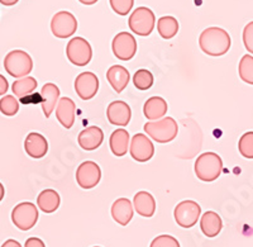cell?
Wrapping results in <instances>:
<instances>
[{"instance_id":"obj_33","label":"cell","mask_w":253,"mask_h":247,"mask_svg":"<svg viewBox=\"0 0 253 247\" xmlns=\"http://www.w3.org/2000/svg\"><path fill=\"white\" fill-rule=\"evenodd\" d=\"M150 247H180V244L172 236L161 235L153 240Z\"/></svg>"},{"instance_id":"obj_37","label":"cell","mask_w":253,"mask_h":247,"mask_svg":"<svg viewBox=\"0 0 253 247\" xmlns=\"http://www.w3.org/2000/svg\"><path fill=\"white\" fill-rule=\"evenodd\" d=\"M8 80L5 79V76L0 74V95H4L6 92H8Z\"/></svg>"},{"instance_id":"obj_20","label":"cell","mask_w":253,"mask_h":247,"mask_svg":"<svg viewBox=\"0 0 253 247\" xmlns=\"http://www.w3.org/2000/svg\"><path fill=\"white\" fill-rule=\"evenodd\" d=\"M133 207L139 216L150 218L156 212V200L148 192H139L133 199Z\"/></svg>"},{"instance_id":"obj_26","label":"cell","mask_w":253,"mask_h":247,"mask_svg":"<svg viewBox=\"0 0 253 247\" xmlns=\"http://www.w3.org/2000/svg\"><path fill=\"white\" fill-rule=\"evenodd\" d=\"M157 31L164 40H171L178 32V22L176 18L166 15L157 20Z\"/></svg>"},{"instance_id":"obj_28","label":"cell","mask_w":253,"mask_h":247,"mask_svg":"<svg viewBox=\"0 0 253 247\" xmlns=\"http://www.w3.org/2000/svg\"><path fill=\"white\" fill-rule=\"evenodd\" d=\"M239 78L245 83L253 85V56L245 55L238 65Z\"/></svg>"},{"instance_id":"obj_8","label":"cell","mask_w":253,"mask_h":247,"mask_svg":"<svg viewBox=\"0 0 253 247\" xmlns=\"http://www.w3.org/2000/svg\"><path fill=\"white\" fill-rule=\"evenodd\" d=\"M200 214H202V208L194 200H184L178 203L173 212L176 223L182 228L194 227L198 223Z\"/></svg>"},{"instance_id":"obj_12","label":"cell","mask_w":253,"mask_h":247,"mask_svg":"<svg viewBox=\"0 0 253 247\" xmlns=\"http://www.w3.org/2000/svg\"><path fill=\"white\" fill-rule=\"evenodd\" d=\"M129 152L137 162H147L155 155V146L146 135L137 133L133 136L132 141H130Z\"/></svg>"},{"instance_id":"obj_16","label":"cell","mask_w":253,"mask_h":247,"mask_svg":"<svg viewBox=\"0 0 253 247\" xmlns=\"http://www.w3.org/2000/svg\"><path fill=\"white\" fill-rule=\"evenodd\" d=\"M78 141L81 148H84L85 151H94L103 144L104 133L96 126L87 127L84 131H81Z\"/></svg>"},{"instance_id":"obj_31","label":"cell","mask_w":253,"mask_h":247,"mask_svg":"<svg viewBox=\"0 0 253 247\" xmlns=\"http://www.w3.org/2000/svg\"><path fill=\"white\" fill-rule=\"evenodd\" d=\"M241 155L246 158H253V132H247L242 136L238 142Z\"/></svg>"},{"instance_id":"obj_18","label":"cell","mask_w":253,"mask_h":247,"mask_svg":"<svg viewBox=\"0 0 253 247\" xmlns=\"http://www.w3.org/2000/svg\"><path fill=\"white\" fill-rule=\"evenodd\" d=\"M112 217L121 226H126L133 218V204L129 199L119 198L112 205Z\"/></svg>"},{"instance_id":"obj_10","label":"cell","mask_w":253,"mask_h":247,"mask_svg":"<svg viewBox=\"0 0 253 247\" xmlns=\"http://www.w3.org/2000/svg\"><path fill=\"white\" fill-rule=\"evenodd\" d=\"M112 49L115 57L122 61H129L137 52V41L128 32H121L113 40Z\"/></svg>"},{"instance_id":"obj_14","label":"cell","mask_w":253,"mask_h":247,"mask_svg":"<svg viewBox=\"0 0 253 247\" xmlns=\"http://www.w3.org/2000/svg\"><path fill=\"white\" fill-rule=\"evenodd\" d=\"M108 121L114 126H126L132 118V110L126 101H112L107 109Z\"/></svg>"},{"instance_id":"obj_7","label":"cell","mask_w":253,"mask_h":247,"mask_svg":"<svg viewBox=\"0 0 253 247\" xmlns=\"http://www.w3.org/2000/svg\"><path fill=\"white\" fill-rule=\"evenodd\" d=\"M12 221L20 231H28L36 226L38 221V209L33 203L23 201L15 205L12 210Z\"/></svg>"},{"instance_id":"obj_32","label":"cell","mask_w":253,"mask_h":247,"mask_svg":"<svg viewBox=\"0 0 253 247\" xmlns=\"http://www.w3.org/2000/svg\"><path fill=\"white\" fill-rule=\"evenodd\" d=\"M112 9L117 14L126 15L132 10L134 0H109Z\"/></svg>"},{"instance_id":"obj_13","label":"cell","mask_w":253,"mask_h":247,"mask_svg":"<svg viewBox=\"0 0 253 247\" xmlns=\"http://www.w3.org/2000/svg\"><path fill=\"white\" fill-rule=\"evenodd\" d=\"M76 94L83 100H90L96 95L99 90V79L92 72H81L75 79Z\"/></svg>"},{"instance_id":"obj_11","label":"cell","mask_w":253,"mask_h":247,"mask_svg":"<svg viewBox=\"0 0 253 247\" xmlns=\"http://www.w3.org/2000/svg\"><path fill=\"white\" fill-rule=\"evenodd\" d=\"M101 170L94 161H85L76 170V181L83 189H92L99 184Z\"/></svg>"},{"instance_id":"obj_15","label":"cell","mask_w":253,"mask_h":247,"mask_svg":"<svg viewBox=\"0 0 253 247\" xmlns=\"http://www.w3.org/2000/svg\"><path fill=\"white\" fill-rule=\"evenodd\" d=\"M24 149L28 156L33 158H42L48 151V142L46 137L38 132H31L24 141Z\"/></svg>"},{"instance_id":"obj_39","label":"cell","mask_w":253,"mask_h":247,"mask_svg":"<svg viewBox=\"0 0 253 247\" xmlns=\"http://www.w3.org/2000/svg\"><path fill=\"white\" fill-rule=\"evenodd\" d=\"M19 0H0V4H3L5 6H12L15 5Z\"/></svg>"},{"instance_id":"obj_42","label":"cell","mask_w":253,"mask_h":247,"mask_svg":"<svg viewBox=\"0 0 253 247\" xmlns=\"http://www.w3.org/2000/svg\"><path fill=\"white\" fill-rule=\"evenodd\" d=\"M95 247H99V246H95Z\"/></svg>"},{"instance_id":"obj_41","label":"cell","mask_w":253,"mask_h":247,"mask_svg":"<svg viewBox=\"0 0 253 247\" xmlns=\"http://www.w3.org/2000/svg\"><path fill=\"white\" fill-rule=\"evenodd\" d=\"M4 196H5V189H4L3 184H1V183H0V201L3 200Z\"/></svg>"},{"instance_id":"obj_23","label":"cell","mask_w":253,"mask_h":247,"mask_svg":"<svg viewBox=\"0 0 253 247\" xmlns=\"http://www.w3.org/2000/svg\"><path fill=\"white\" fill-rule=\"evenodd\" d=\"M200 228L207 237H215L223 228V222L218 213L209 210L203 214L200 219Z\"/></svg>"},{"instance_id":"obj_4","label":"cell","mask_w":253,"mask_h":247,"mask_svg":"<svg viewBox=\"0 0 253 247\" xmlns=\"http://www.w3.org/2000/svg\"><path fill=\"white\" fill-rule=\"evenodd\" d=\"M4 69L13 78H26L33 70V61L26 51L14 49L4 58Z\"/></svg>"},{"instance_id":"obj_19","label":"cell","mask_w":253,"mask_h":247,"mask_svg":"<svg viewBox=\"0 0 253 247\" xmlns=\"http://www.w3.org/2000/svg\"><path fill=\"white\" fill-rule=\"evenodd\" d=\"M41 95H42V103H41L42 110H43L44 117L48 118L55 110L56 104H58V100H60V89L55 84L47 83L41 90Z\"/></svg>"},{"instance_id":"obj_9","label":"cell","mask_w":253,"mask_h":247,"mask_svg":"<svg viewBox=\"0 0 253 247\" xmlns=\"http://www.w3.org/2000/svg\"><path fill=\"white\" fill-rule=\"evenodd\" d=\"M78 29V20L75 15L70 12L62 10L53 15L51 20V31L57 38H69L75 35Z\"/></svg>"},{"instance_id":"obj_1","label":"cell","mask_w":253,"mask_h":247,"mask_svg":"<svg viewBox=\"0 0 253 247\" xmlns=\"http://www.w3.org/2000/svg\"><path fill=\"white\" fill-rule=\"evenodd\" d=\"M230 44L232 41L228 32L219 27H210L204 29L199 37V46L202 51L214 57L225 55L229 51Z\"/></svg>"},{"instance_id":"obj_29","label":"cell","mask_w":253,"mask_h":247,"mask_svg":"<svg viewBox=\"0 0 253 247\" xmlns=\"http://www.w3.org/2000/svg\"><path fill=\"white\" fill-rule=\"evenodd\" d=\"M133 84L138 90H148L153 85V75L152 72L148 71L146 69H141L138 71H135L134 76H133Z\"/></svg>"},{"instance_id":"obj_25","label":"cell","mask_w":253,"mask_h":247,"mask_svg":"<svg viewBox=\"0 0 253 247\" xmlns=\"http://www.w3.org/2000/svg\"><path fill=\"white\" fill-rule=\"evenodd\" d=\"M61 198L58 193L53 189H46L40 193L37 198V205L42 212L53 213L58 209Z\"/></svg>"},{"instance_id":"obj_30","label":"cell","mask_w":253,"mask_h":247,"mask_svg":"<svg viewBox=\"0 0 253 247\" xmlns=\"http://www.w3.org/2000/svg\"><path fill=\"white\" fill-rule=\"evenodd\" d=\"M19 110V101L13 95H5L0 99V112L4 115L12 117L15 115Z\"/></svg>"},{"instance_id":"obj_38","label":"cell","mask_w":253,"mask_h":247,"mask_svg":"<svg viewBox=\"0 0 253 247\" xmlns=\"http://www.w3.org/2000/svg\"><path fill=\"white\" fill-rule=\"evenodd\" d=\"M1 247H22V246H20L19 242L15 241V240H6V241L1 245Z\"/></svg>"},{"instance_id":"obj_6","label":"cell","mask_w":253,"mask_h":247,"mask_svg":"<svg viewBox=\"0 0 253 247\" xmlns=\"http://www.w3.org/2000/svg\"><path fill=\"white\" fill-rule=\"evenodd\" d=\"M66 56L70 62L76 66H86L92 58L91 46L85 38H72L66 46Z\"/></svg>"},{"instance_id":"obj_17","label":"cell","mask_w":253,"mask_h":247,"mask_svg":"<svg viewBox=\"0 0 253 247\" xmlns=\"http://www.w3.org/2000/svg\"><path fill=\"white\" fill-rule=\"evenodd\" d=\"M75 112H76V104L72 99L63 97L58 100L57 106H56V117L58 122L62 124L66 130H70L74 126L75 122Z\"/></svg>"},{"instance_id":"obj_2","label":"cell","mask_w":253,"mask_h":247,"mask_svg":"<svg viewBox=\"0 0 253 247\" xmlns=\"http://www.w3.org/2000/svg\"><path fill=\"white\" fill-rule=\"evenodd\" d=\"M195 174L204 183L216 180L223 173V161L215 152H204L195 161Z\"/></svg>"},{"instance_id":"obj_3","label":"cell","mask_w":253,"mask_h":247,"mask_svg":"<svg viewBox=\"0 0 253 247\" xmlns=\"http://www.w3.org/2000/svg\"><path fill=\"white\" fill-rule=\"evenodd\" d=\"M144 132L158 144H169L177 136V122L171 117L162 118L160 121L147 122L144 124Z\"/></svg>"},{"instance_id":"obj_27","label":"cell","mask_w":253,"mask_h":247,"mask_svg":"<svg viewBox=\"0 0 253 247\" xmlns=\"http://www.w3.org/2000/svg\"><path fill=\"white\" fill-rule=\"evenodd\" d=\"M36 88H37V80L35 78H32V76H26V78L19 79V80L14 81L12 85L13 93L19 99L33 94Z\"/></svg>"},{"instance_id":"obj_35","label":"cell","mask_w":253,"mask_h":247,"mask_svg":"<svg viewBox=\"0 0 253 247\" xmlns=\"http://www.w3.org/2000/svg\"><path fill=\"white\" fill-rule=\"evenodd\" d=\"M20 103H23V104H37V103H42V95L37 94V93H33V94L28 95V97H24V98L20 99Z\"/></svg>"},{"instance_id":"obj_5","label":"cell","mask_w":253,"mask_h":247,"mask_svg":"<svg viewBox=\"0 0 253 247\" xmlns=\"http://www.w3.org/2000/svg\"><path fill=\"white\" fill-rule=\"evenodd\" d=\"M129 28L135 35L146 37L152 33L155 29L156 17L150 8L146 6H139L130 14L129 20H128Z\"/></svg>"},{"instance_id":"obj_40","label":"cell","mask_w":253,"mask_h":247,"mask_svg":"<svg viewBox=\"0 0 253 247\" xmlns=\"http://www.w3.org/2000/svg\"><path fill=\"white\" fill-rule=\"evenodd\" d=\"M81 4H84V5H92V4H95L98 0H79Z\"/></svg>"},{"instance_id":"obj_24","label":"cell","mask_w":253,"mask_h":247,"mask_svg":"<svg viewBox=\"0 0 253 247\" xmlns=\"http://www.w3.org/2000/svg\"><path fill=\"white\" fill-rule=\"evenodd\" d=\"M129 133L123 128H119V130L114 131L110 136V149L115 156L122 157V156L126 155L128 148H129Z\"/></svg>"},{"instance_id":"obj_36","label":"cell","mask_w":253,"mask_h":247,"mask_svg":"<svg viewBox=\"0 0 253 247\" xmlns=\"http://www.w3.org/2000/svg\"><path fill=\"white\" fill-rule=\"evenodd\" d=\"M24 247H46L44 242L42 240L37 239V237H31L26 241Z\"/></svg>"},{"instance_id":"obj_21","label":"cell","mask_w":253,"mask_h":247,"mask_svg":"<svg viewBox=\"0 0 253 247\" xmlns=\"http://www.w3.org/2000/svg\"><path fill=\"white\" fill-rule=\"evenodd\" d=\"M167 101L161 97H152L144 103L143 105V114L147 119L155 122L162 119L167 113Z\"/></svg>"},{"instance_id":"obj_34","label":"cell","mask_w":253,"mask_h":247,"mask_svg":"<svg viewBox=\"0 0 253 247\" xmlns=\"http://www.w3.org/2000/svg\"><path fill=\"white\" fill-rule=\"evenodd\" d=\"M243 44L247 51L253 55V22H250L243 29Z\"/></svg>"},{"instance_id":"obj_22","label":"cell","mask_w":253,"mask_h":247,"mask_svg":"<svg viewBox=\"0 0 253 247\" xmlns=\"http://www.w3.org/2000/svg\"><path fill=\"white\" fill-rule=\"evenodd\" d=\"M107 79L113 89L117 93H122L129 83V71L121 65H114L107 71Z\"/></svg>"}]
</instances>
